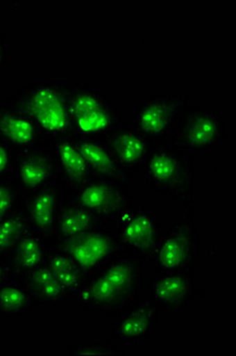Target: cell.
<instances>
[{"instance_id":"cell-1","label":"cell","mask_w":236,"mask_h":356,"mask_svg":"<svg viewBox=\"0 0 236 356\" xmlns=\"http://www.w3.org/2000/svg\"><path fill=\"white\" fill-rule=\"evenodd\" d=\"M146 278V259L137 254L115 257L92 275L76 293L87 312L118 317L139 300Z\"/></svg>"},{"instance_id":"cell-2","label":"cell","mask_w":236,"mask_h":356,"mask_svg":"<svg viewBox=\"0 0 236 356\" xmlns=\"http://www.w3.org/2000/svg\"><path fill=\"white\" fill-rule=\"evenodd\" d=\"M140 171L151 191L167 195L176 202L189 206L195 201L194 159L190 154L177 150L167 140L153 144Z\"/></svg>"},{"instance_id":"cell-3","label":"cell","mask_w":236,"mask_h":356,"mask_svg":"<svg viewBox=\"0 0 236 356\" xmlns=\"http://www.w3.org/2000/svg\"><path fill=\"white\" fill-rule=\"evenodd\" d=\"M68 82H35L22 86L5 102L33 120L48 136L70 134Z\"/></svg>"},{"instance_id":"cell-4","label":"cell","mask_w":236,"mask_h":356,"mask_svg":"<svg viewBox=\"0 0 236 356\" xmlns=\"http://www.w3.org/2000/svg\"><path fill=\"white\" fill-rule=\"evenodd\" d=\"M67 104L71 134L103 139L124 122L115 102L90 86L69 83Z\"/></svg>"},{"instance_id":"cell-5","label":"cell","mask_w":236,"mask_h":356,"mask_svg":"<svg viewBox=\"0 0 236 356\" xmlns=\"http://www.w3.org/2000/svg\"><path fill=\"white\" fill-rule=\"evenodd\" d=\"M201 239L192 206L185 204L171 227L163 232L152 261L159 272L192 271L200 253Z\"/></svg>"},{"instance_id":"cell-6","label":"cell","mask_w":236,"mask_h":356,"mask_svg":"<svg viewBox=\"0 0 236 356\" xmlns=\"http://www.w3.org/2000/svg\"><path fill=\"white\" fill-rule=\"evenodd\" d=\"M47 243L69 255L88 278L115 257L127 254L119 243L115 228L108 227Z\"/></svg>"},{"instance_id":"cell-7","label":"cell","mask_w":236,"mask_h":356,"mask_svg":"<svg viewBox=\"0 0 236 356\" xmlns=\"http://www.w3.org/2000/svg\"><path fill=\"white\" fill-rule=\"evenodd\" d=\"M227 130L220 114L200 105H187L171 136L177 150L190 152L212 151L224 142Z\"/></svg>"},{"instance_id":"cell-8","label":"cell","mask_w":236,"mask_h":356,"mask_svg":"<svg viewBox=\"0 0 236 356\" xmlns=\"http://www.w3.org/2000/svg\"><path fill=\"white\" fill-rule=\"evenodd\" d=\"M192 95L155 94L135 106L133 126L153 143L171 137Z\"/></svg>"},{"instance_id":"cell-9","label":"cell","mask_w":236,"mask_h":356,"mask_svg":"<svg viewBox=\"0 0 236 356\" xmlns=\"http://www.w3.org/2000/svg\"><path fill=\"white\" fill-rule=\"evenodd\" d=\"M68 199L86 207L105 226L115 222L127 211L137 207V203L127 194L125 186L118 183L93 179L85 186L65 191Z\"/></svg>"},{"instance_id":"cell-10","label":"cell","mask_w":236,"mask_h":356,"mask_svg":"<svg viewBox=\"0 0 236 356\" xmlns=\"http://www.w3.org/2000/svg\"><path fill=\"white\" fill-rule=\"evenodd\" d=\"M119 243L127 254H137L151 260L162 240V227L152 211L135 207L115 222Z\"/></svg>"},{"instance_id":"cell-11","label":"cell","mask_w":236,"mask_h":356,"mask_svg":"<svg viewBox=\"0 0 236 356\" xmlns=\"http://www.w3.org/2000/svg\"><path fill=\"white\" fill-rule=\"evenodd\" d=\"M147 289L159 312L167 315L187 310L199 296L192 271L160 272L151 278Z\"/></svg>"},{"instance_id":"cell-12","label":"cell","mask_w":236,"mask_h":356,"mask_svg":"<svg viewBox=\"0 0 236 356\" xmlns=\"http://www.w3.org/2000/svg\"><path fill=\"white\" fill-rule=\"evenodd\" d=\"M43 145L53 156L58 182L65 191L85 186L95 178L70 134H58L45 138Z\"/></svg>"},{"instance_id":"cell-13","label":"cell","mask_w":236,"mask_h":356,"mask_svg":"<svg viewBox=\"0 0 236 356\" xmlns=\"http://www.w3.org/2000/svg\"><path fill=\"white\" fill-rule=\"evenodd\" d=\"M10 179L25 195L50 183L58 182L53 156L43 144L19 151Z\"/></svg>"},{"instance_id":"cell-14","label":"cell","mask_w":236,"mask_h":356,"mask_svg":"<svg viewBox=\"0 0 236 356\" xmlns=\"http://www.w3.org/2000/svg\"><path fill=\"white\" fill-rule=\"evenodd\" d=\"M63 196L65 186L60 182L50 183L25 196L23 213L28 227L45 241L53 236Z\"/></svg>"},{"instance_id":"cell-15","label":"cell","mask_w":236,"mask_h":356,"mask_svg":"<svg viewBox=\"0 0 236 356\" xmlns=\"http://www.w3.org/2000/svg\"><path fill=\"white\" fill-rule=\"evenodd\" d=\"M71 137L95 179L118 183L125 188L133 183L135 174L115 161L103 139L76 134H71Z\"/></svg>"},{"instance_id":"cell-16","label":"cell","mask_w":236,"mask_h":356,"mask_svg":"<svg viewBox=\"0 0 236 356\" xmlns=\"http://www.w3.org/2000/svg\"><path fill=\"white\" fill-rule=\"evenodd\" d=\"M103 142L115 161L133 174L142 169L155 144L125 122L107 134Z\"/></svg>"},{"instance_id":"cell-17","label":"cell","mask_w":236,"mask_h":356,"mask_svg":"<svg viewBox=\"0 0 236 356\" xmlns=\"http://www.w3.org/2000/svg\"><path fill=\"white\" fill-rule=\"evenodd\" d=\"M159 315L160 312L150 298L138 300L117 317L110 336L119 342H142L152 335Z\"/></svg>"},{"instance_id":"cell-18","label":"cell","mask_w":236,"mask_h":356,"mask_svg":"<svg viewBox=\"0 0 236 356\" xmlns=\"http://www.w3.org/2000/svg\"><path fill=\"white\" fill-rule=\"evenodd\" d=\"M43 131L24 114L3 100L0 102V139L22 151L40 146L45 140Z\"/></svg>"},{"instance_id":"cell-19","label":"cell","mask_w":236,"mask_h":356,"mask_svg":"<svg viewBox=\"0 0 236 356\" xmlns=\"http://www.w3.org/2000/svg\"><path fill=\"white\" fill-rule=\"evenodd\" d=\"M102 227L106 226L98 216H95L90 209H87L86 207L68 199L65 195L58 209L53 236L50 240L83 234Z\"/></svg>"},{"instance_id":"cell-20","label":"cell","mask_w":236,"mask_h":356,"mask_svg":"<svg viewBox=\"0 0 236 356\" xmlns=\"http://www.w3.org/2000/svg\"><path fill=\"white\" fill-rule=\"evenodd\" d=\"M47 250L48 243L28 227L5 260L11 271L21 277L44 264Z\"/></svg>"},{"instance_id":"cell-21","label":"cell","mask_w":236,"mask_h":356,"mask_svg":"<svg viewBox=\"0 0 236 356\" xmlns=\"http://www.w3.org/2000/svg\"><path fill=\"white\" fill-rule=\"evenodd\" d=\"M19 280L40 304L60 307L68 303L73 297L58 283V280L44 264L21 275Z\"/></svg>"},{"instance_id":"cell-22","label":"cell","mask_w":236,"mask_h":356,"mask_svg":"<svg viewBox=\"0 0 236 356\" xmlns=\"http://www.w3.org/2000/svg\"><path fill=\"white\" fill-rule=\"evenodd\" d=\"M44 265L55 275L58 283L61 284L71 296L76 295L83 288L87 280H90L69 255L65 254V252L60 251L55 247L50 246L49 243L45 255Z\"/></svg>"},{"instance_id":"cell-23","label":"cell","mask_w":236,"mask_h":356,"mask_svg":"<svg viewBox=\"0 0 236 356\" xmlns=\"http://www.w3.org/2000/svg\"><path fill=\"white\" fill-rule=\"evenodd\" d=\"M40 305L19 278L0 285V318L22 317Z\"/></svg>"},{"instance_id":"cell-24","label":"cell","mask_w":236,"mask_h":356,"mask_svg":"<svg viewBox=\"0 0 236 356\" xmlns=\"http://www.w3.org/2000/svg\"><path fill=\"white\" fill-rule=\"evenodd\" d=\"M26 229L28 223L23 211L0 220V257H8Z\"/></svg>"},{"instance_id":"cell-25","label":"cell","mask_w":236,"mask_h":356,"mask_svg":"<svg viewBox=\"0 0 236 356\" xmlns=\"http://www.w3.org/2000/svg\"><path fill=\"white\" fill-rule=\"evenodd\" d=\"M26 195L10 179H0V220L23 211Z\"/></svg>"},{"instance_id":"cell-26","label":"cell","mask_w":236,"mask_h":356,"mask_svg":"<svg viewBox=\"0 0 236 356\" xmlns=\"http://www.w3.org/2000/svg\"><path fill=\"white\" fill-rule=\"evenodd\" d=\"M126 353L110 342H78L67 349V355H125Z\"/></svg>"},{"instance_id":"cell-27","label":"cell","mask_w":236,"mask_h":356,"mask_svg":"<svg viewBox=\"0 0 236 356\" xmlns=\"http://www.w3.org/2000/svg\"><path fill=\"white\" fill-rule=\"evenodd\" d=\"M19 151L0 139V179L10 177Z\"/></svg>"},{"instance_id":"cell-28","label":"cell","mask_w":236,"mask_h":356,"mask_svg":"<svg viewBox=\"0 0 236 356\" xmlns=\"http://www.w3.org/2000/svg\"><path fill=\"white\" fill-rule=\"evenodd\" d=\"M10 60V49H8V43L5 41V37L3 33H0V81L4 74V69L8 65Z\"/></svg>"},{"instance_id":"cell-29","label":"cell","mask_w":236,"mask_h":356,"mask_svg":"<svg viewBox=\"0 0 236 356\" xmlns=\"http://www.w3.org/2000/svg\"><path fill=\"white\" fill-rule=\"evenodd\" d=\"M19 277H17L11 268L8 266L6 260L3 257H0V285L1 284L8 283V282H12V280H18Z\"/></svg>"}]
</instances>
